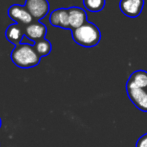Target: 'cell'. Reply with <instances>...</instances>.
<instances>
[{
  "label": "cell",
  "instance_id": "cell-8",
  "mask_svg": "<svg viewBox=\"0 0 147 147\" xmlns=\"http://www.w3.org/2000/svg\"><path fill=\"white\" fill-rule=\"evenodd\" d=\"M49 22L52 26L63 29H70L68 8H58L53 10L49 15Z\"/></svg>",
  "mask_w": 147,
  "mask_h": 147
},
{
  "label": "cell",
  "instance_id": "cell-7",
  "mask_svg": "<svg viewBox=\"0 0 147 147\" xmlns=\"http://www.w3.org/2000/svg\"><path fill=\"white\" fill-rule=\"evenodd\" d=\"M24 34L25 37L33 41L35 43L36 41L44 39L47 34V27L41 22L34 21L27 26H24Z\"/></svg>",
  "mask_w": 147,
  "mask_h": 147
},
{
  "label": "cell",
  "instance_id": "cell-1",
  "mask_svg": "<svg viewBox=\"0 0 147 147\" xmlns=\"http://www.w3.org/2000/svg\"><path fill=\"white\" fill-rule=\"evenodd\" d=\"M11 60L19 68H32L40 63L41 57L35 51L33 45L27 43H20L16 45L11 51Z\"/></svg>",
  "mask_w": 147,
  "mask_h": 147
},
{
  "label": "cell",
  "instance_id": "cell-9",
  "mask_svg": "<svg viewBox=\"0 0 147 147\" xmlns=\"http://www.w3.org/2000/svg\"><path fill=\"white\" fill-rule=\"evenodd\" d=\"M69 13V25L70 30L77 29L85 23H87V13L84 9L80 7H70L68 8Z\"/></svg>",
  "mask_w": 147,
  "mask_h": 147
},
{
  "label": "cell",
  "instance_id": "cell-10",
  "mask_svg": "<svg viewBox=\"0 0 147 147\" xmlns=\"http://www.w3.org/2000/svg\"><path fill=\"white\" fill-rule=\"evenodd\" d=\"M129 88L147 89V71L145 70L134 71L126 82V89Z\"/></svg>",
  "mask_w": 147,
  "mask_h": 147
},
{
  "label": "cell",
  "instance_id": "cell-13",
  "mask_svg": "<svg viewBox=\"0 0 147 147\" xmlns=\"http://www.w3.org/2000/svg\"><path fill=\"white\" fill-rule=\"evenodd\" d=\"M106 4V0H83V5L88 11L99 12L103 10Z\"/></svg>",
  "mask_w": 147,
  "mask_h": 147
},
{
  "label": "cell",
  "instance_id": "cell-2",
  "mask_svg": "<svg viewBox=\"0 0 147 147\" xmlns=\"http://www.w3.org/2000/svg\"><path fill=\"white\" fill-rule=\"evenodd\" d=\"M71 35L76 44L86 48L96 46L101 40V32L99 28L89 21L81 27L71 30Z\"/></svg>",
  "mask_w": 147,
  "mask_h": 147
},
{
  "label": "cell",
  "instance_id": "cell-4",
  "mask_svg": "<svg viewBox=\"0 0 147 147\" xmlns=\"http://www.w3.org/2000/svg\"><path fill=\"white\" fill-rule=\"evenodd\" d=\"M24 6L32 15L34 21L37 22L45 17L50 10L48 0H26Z\"/></svg>",
  "mask_w": 147,
  "mask_h": 147
},
{
  "label": "cell",
  "instance_id": "cell-11",
  "mask_svg": "<svg viewBox=\"0 0 147 147\" xmlns=\"http://www.w3.org/2000/svg\"><path fill=\"white\" fill-rule=\"evenodd\" d=\"M5 36L6 39L10 43L15 45V46L20 44V43H22V39L25 37V34H24V26L17 23L11 24L6 29Z\"/></svg>",
  "mask_w": 147,
  "mask_h": 147
},
{
  "label": "cell",
  "instance_id": "cell-14",
  "mask_svg": "<svg viewBox=\"0 0 147 147\" xmlns=\"http://www.w3.org/2000/svg\"><path fill=\"white\" fill-rule=\"evenodd\" d=\"M135 147H147V133L143 134L136 141Z\"/></svg>",
  "mask_w": 147,
  "mask_h": 147
},
{
  "label": "cell",
  "instance_id": "cell-15",
  "mask_svg": "<svg viewBox=\"0 0 147 147\" xmlns=\"http://www.w3.org/2000/svg\"><path fill=\"white\" fill-rule=\"evenodd\" d=\"M1 125H2V121H1V118H0V128H1Z\"/></svg>",
  "mask_w": 147,
  "mask_h": 147
},
{
  "label": "cell",
  "instance_id": "cell-3",
  "mask_svg": "<svg viewBox=\"0 0 147 147\" xmlns=\"http://www.w3.org/2000/svg\"><path fill=\"white\" fill-rule=\"evenodd\" d=\"M8 16L15 23L20 24L22 26H27L34 22V19L29 11L26 9L25 6L20 4H13L10 6L8 8Z\"/></svg>",
  "mask_w": 147,
  "mask_h": 147
},
{
  "label": "cell",
  "instance_id": "cell-6",
  "mask_svg": "<svg viewBox=\"0 0 147 147\" xmlns=\"http://www.w3.org/2000/svg\"><path fill=\"white\" fill-rule=\"evenodd\" d=\"M129 100L137 109L147 112V89L129 88L126 89Z\"/></svg>",
  "mask_w": 147,
  "mask_h": 147
},
{
  "label": "cell",
  "instance_id": "cell-12",
  "mask_svg": "<svg viewBox=\"0 0 147 147\" xmlns=\"http://www.w3.org/2000/svg\"><path fill=\"white\" fill-rule=\"evenodd\" d=\"M33 47H34L35 51L38 53L40 57H44L50 54L51 50H52V45H51L50 41L47 40L46 38L41 39V40L36 41L33 43Z\"/></svg>",
  "mask_w": 147,
  "mask_h": 147
},
{
  "label": "cell",
  "instance_id": "cell-5",
  "mask_svg": "<svg viewBox=\"0 0 147 147\" xmlns=\"http://www.w3.org/2000/svg\"><path fill=\"white\" fill-rule=\"evenodd\" d=\"M144 6V0H120L119 9L125 16L136 18L141 14Z\"/></svg>",
  "mask_w": 147,
  "mask_h": 147
}]
</instances>
